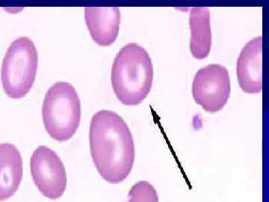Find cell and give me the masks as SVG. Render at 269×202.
I'll return each mask as SVG.
<instances>
[{
    "mask_svg": "<svg viewBox=\"0 0 269 202\" xmlns=\"http://www.w3.org/2000/svg\"><path fill=\"white\" fill-rule=\"evenodd\" d=\"M153 80L150 56L142 47L130 43L121 48L112 68V85L123 104L136 106L150 93Z\"/></svg>",
    "mask_w": 269,
    "mask_h": 202,
    "instance_id": "obj_2",
    "label": "cell"
},
{
    "mask_svg": "<svg viewBox=\"0 0 269 202\" xmlns=\"http://www.w3.org/2000/svg\"><path fill=\"white\" fill-rule=\"evenodd\" d=\"M127 202H159V198L153 185L141 180L130 189Z\"/></svg>",
    "mask_w": 269,
    "mask_h": 202,
    "instance_id": "obj_11",
    "label": "cell"
},
{
    "mask_svg": "<svg viewBox=\"0 0 269 202\" xmlns=\"http://www.w3.org/2000/svg\"><path fill=\"white\" fill-rule=\"evenodd\" d=\"M85 20L93 40L101 47L110 46L118 38L121 12L118 7H86Z\"/></svg>",
    "mask_w": 269,
    "mask_h": 202,
    "instance_id": "obj_8",
    "label": "cell"
},
{
    "mask_svg": "<svg viewBox=\"0 0 269 202\" xmlns=\"http://www.w3.org/2000/svg\"><path fill=\"white\" fill-rule=\"evenodd\" d=\"M39 55L34 42L28 37L15 39L6 52L1 68L5 93L21 99L29 93L36 80Z\"/></svg>",
    "mask_w": 269,
    "mask_h": 202,
    "instance_id": "obj_4",
    "label": "cell"
},
{
    "mask_svg": "<svg viewBox=\"0 0 269 202\" xmlns=\"http://www.w3.org/2000/svg\"><path fill=\"white\" fill-rule=\"evenodd\" d=\"M262 37L254 38L243 48L237 61V78L246 93L257 94L262 89Z\"/></svg>",
    "mask_w": 269,
    "mask_h": 202,
    "instance_id": "obj_7",
    "label": "cell"
},
{
    "mask_svg": "<svg viewBox=\"0 0 269 202\" xmlns=\"http://www.w3.org/2000/svg\"><path fill=\"white\" fill-rule=\"evenodd\" d=\"M47 133L58 142L74 136L81 121V103L75 88L68 82H57L47 91L42 106Z\"/></svg>",
    "mask_w": 269,
    "mask_h": 202,
    "instance_id": "obj_3",
    "label": "cell"
},
{
    "mask_svg": "<svg viewBox=\"0 0 269 202\" xmlns=\"http://www.w3.org/2000/svg\"><path fill=\"white\" fill-rule=\"evenodd\" d=\"M90 149L99 174L109 183L124 181L133 169L135 145L127 123L116 112L94 114L89 129Z\"/></svg>",
    "mask_w": 269,
    "mask_h": 202,
    "instance_id": "obj_1",
    "label": "cell"
},
{
    "mask_svg": "<svg viewBox=\"0 0 269 202\" xmlns=\"http://www.w3.org/2000/svg\"><path fill=\"white\" fill-rule=\"evenodd\" d=\"M30 169L35 184L50 199L61 198L66 190V170L57 153L47 146L35 150L30 159Z\"/></svg>",
    "mask_w": 269,
    "mask_h": 202,
    "instance_id": "obj_6",
    "label": "cell"
},
{
    "mask_svg": "<svg viewBox=\"0 0 269 202\" xmlns=\"http://www.w3.org/2000/svg\"><path fill=\"white\" fill-rule=\"evenodd\" d=\"M192 95L206 112L221 110L230 95V80L227 69L216 64L200 68L194 78Z\"/></svg>",
    "mask_w": 269,
    "mask_h": 202,
    "instance_id": "obj_5",
    "label": "cell"
},
{
    "mask_svg": "<svg viewBox=\"0 0 269 202\" xmlns=\"http://www.w3.org/2000/svg\"><path fill=\"white\" fill-rule=\"evenodd\" d=\"M23 175L21 152L12 144H0V201H6L16 193Z\"/></svg>",
    "mask_w": 269,
    "mask_h": 202,
    "instance_id": "obj_9",
    "label": "cell"
},
{
    "mask_svg": "<svg viewBox=\"0 0 269 202\" xmlns=\"http://www.w3.org/2000/svg\"><path fill=\"white\" fill-rule=\"evenodd\" d=\"M191 29L190 51L195 59L207 57L212 46L210 12L205 7H194L190 11Z\"/></svg>",
    "mask_w": 269,
    "mask_h": 202,
    "instance_id": "obj_10",
    "label": "cell"
}]
</instances>
